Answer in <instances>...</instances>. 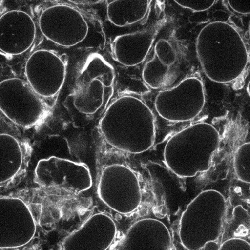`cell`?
I'll list each match as a JSON object with an SVG mask.
<instances>
[{"label":"cell","instance_id":"cell-1","mask_svg":"<svg viewBox=\"0 0 250 250\" xmlns=\"http://www.w3.org/2000/svg\"><path fill=\"white\" fill-rule=\"evenodd\" d=\"M103 137L113 148L130 154L150 149L156 138L154 115L141 99L123 95L112 102L99 122Z\"/></svg>","mask_w":250,"mask_h":250},{"label":"cell","instance_id":"cell-2","mask_svg":"<svg viewBox=\"0 0 250 250\" xmlns=\"http://www.w3.org/2000/svg\"><path fill=\"white\" fill-rule=\"evenodd\" d=\"M41 32L54 43L72 50L101 49L106 36L96 18L66 5L49 7L40 15Z\"/></svg>","mask_w":250,"mask_h":250},{"label":"cell","instance_id":"cell-3","mask_svg":"<svg viewBox=\"0 0 250 250\" xmlns=\"http://www.w3.org/2000/svg\"><path fill=\"white\" fill-rule=\"evenodd\" d=\"M219 143V133L212 125L206 122L191 125L167 142L166 164L179 177L194 176L209 169Z\"/></svg>","mask_w":250,"mask_h":250},{"label":"cell","instance_id":"cell-4","mask_svg":"<svg viewBox=\"0 0 250 250\" xmlns=\"http://www.w3.org/2000/svg\"><path fill=\"white\" fill-rule=\"evenodd\" d=\"M115 82V70L109 62L100 54L91 55L76 81L71 97L74 108L89 116L105 112L114 94Z\"/></svg>","mask_w":250,"mask_h":250},{"label":"cell","instance_id":"cell-5","mask_svg":"<svg viewBox=\"0 0 250 250\" xmlns=\"http://www.w3.org/2000/svg\"><path fill=\"white\" fill-rule=\"evenodd\" d=\"M0 109L8 120L24 129L36 126L48 113L42 98L27 82L18 78L0 83Z\"/></svg>","mask_w":250,"mask_h":250},{"label":"cell","instance_id":"cell-6","mask_svg":"<svg viewBox=\"0 0 250 250\" xmlns=\"http://www.w3.org/2000/svg\"><path fill=\"white\" fill-rule=\"evenodd\" d=\"M101 200L112 210L127 215L138 209L142 193L137 175L128 167L113 164L102 172L98 187Z\"/></svg>","mask_w":250,"mask_h":250},{"label":"cell","instance_id":"cell-7","mask_svg":"<svg viewBox=\"0 0 250 250\" xmlns=\"http://www.w3.org/2000/svg\"><path fill=\"white\" fill-rule=\"evenodd\" d=\"M205 97L202 82L188 78L177 86L160 91L155 101V109L165 120L184 122L193 120L202 112Z\"/></svg>","mask_w":250,"mask_h":250},{"label":"cell","instance_id":"cell-8","mask_svg":"<svg viewBox=\"0 0 250 250\" xmlns=\"http://www.w3.org/2000/svg\"><path fill=\"white\" fill-rule=\"evenodd\" d=\"M35 182L46 188H56L78 194L89 190L92 179L84 164L56 157L41 160L37 165Z\"/></svg>","mask_w":250,"mask_h":250},{"label":"cell","instance_id":"cell-9","mask_svg":"<svg viewBox=\"0 0 250 250\" xmlns=\"http://www.w3.org/2000/svg\"><path fill=\"white\" fill-rule=\"evenodd\" d=\"M66 73L65 59L47 50L35 51L25 65L27 82L42 98H51L57 95L63 86Z\"/></svg>","mask_w":250,"mask_h":250},{"label":"cell","instance_id":"cell-10","mask_svg":"<svg viewBox=\"0 0 250 250\" xmlns=\"http://www.w3.org/2000/svg\"><path fill=\"white\" fill-rule=\"evenodd\" d=\"M36 232L32 213L22 200L1 198V249L25 246L32 240Z\"/></svg>","mask_w":250,"mask_h":250},{"label":"cell","instance_id":"cell-11","mask_svg":"<svg viewBox=\"0 0 250 250\" xmlns=\"http://www.w3.org/2000/svg\"><path fill=\"white\" fill-rule=\"evenodd\" d=\"M33 19L26 12L11 10L0 18V50L10 55H19L28 51L36 38Z\"/></svg>","mask_w":250,"mask_h":250},{"label":"cell","instance_id":"cell-12","mask_svg":"<svg viewBox=\"0 0 250 250\" xmlns=\"http://www.w3.org/2000/svg\"><path fill=\"white\" fill-rule=\"evenodd\" d=\"M117 234L116 224L110 216L96 214L64 240L62 248L64 250H107Z\"/></svg>","mask_w":250,"mask_h":250},{"label":"cell","instance_id":"cell-13","mask_svg":"<svg viewBox=\"0 0 250 250\" xmlns=\"http://www.w3.org/2000/svg\"><path fill=\"white\" fill-rule=\"evenodd\" d=\"M172 241L168 229L153 219H143L134 224L118 245L119 250H169Z\"/></svg>","mask_w":250,"mask_h":250},{"label":"cell","instance_id":"cell-14","mask_svg":"<svg viewBox=\"0 0 250 250\" xmlns=\"http://www.w3.org/2000/svg\"><path fill=\"white\" fill-rule=\"evenodd\" d=\"M156 33L152 29L117 35L112 43L114 60L124 67L139 65L148 55Z\"/></svg>","mask_w":250,"mask_h":250},{"label":"cell","instance_id":"cell-15","mask_svg":"<svg viewBox=\"0 0 250 250\" xmlns=\"http://www.w3.org/2000/svg\"><path fill=\"white\" fill-rule=\"evenodd\" d=\"M177 61V55L168 40L161 39L154 48L153 58L146 64L142 70L145 84L153 89L167 85L173 76L172 68Z\"/></svg>","mask_w":250,"mask_h":250},{"label":"cell","instance_id":"cell-16","mask_svg":"<svg viewBox=\"0 0 250 250\" xmlns=\"http://www.w3.org/2000/svg\"><path fill=\"white\" fill-rule=\"evenodd\" d=\"M152 1L118 0L108 2L107 15L109 22L121 29L120 35L130 33V30L147 16Z\"/></svg>","mask_w":250,"mask_h":250},{"label":"cell","instance_id":"cell-17","mask_svg":"<svg viewBox=\"0 0 250 250\" xmlns=\"http://www.w3.org/2000/svg\"><path fill=\"white\" fill-rule=\"evenodd\" d=\"M24 160L22 145L13 135L1 134V184L14 178L21 170Z\"/></svg>","mask_w":250,"mask_h":250},{"label":"cell","instance_id":"cell-18","mask_svg":"<svg viewBox=\"0 0 250 250\" xmlns=\"http://www.w3.org/2000/svg\"><path fill=\"white\" fill-rule=\"evenodd\" d=\"M234 163L238 178L242 182L250 183V142L243 144L238 149Z\"/></svg>","mask_w":250,"mask_h":250}]
</instances>
